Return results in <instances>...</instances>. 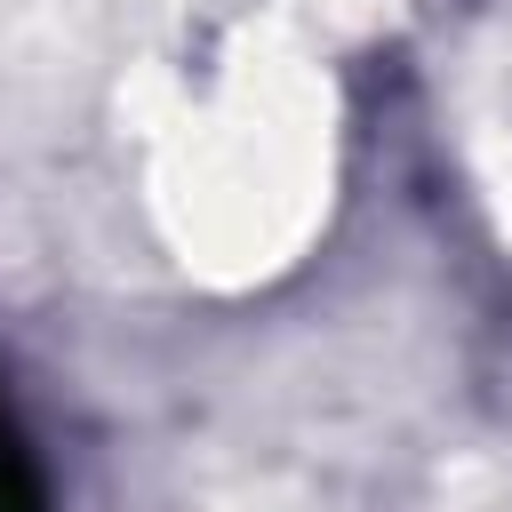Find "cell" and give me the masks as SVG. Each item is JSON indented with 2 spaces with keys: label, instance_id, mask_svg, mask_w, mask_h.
Instances as JSON below:
<instances>
[{
  "label": "cell",
  "instance_id": "cell-1",
  "mask_svg": "<svg viewBox=\"0 0 512 512\" xmlns=\"http://www.w3.org/2000/svg\"><path fill=\"white\" fill-rule=\"evenodd\" d=\"M0 512H48L40 464H32V448H24L16 416H8V400H0Z\"/></svg>",
  "mask_w": 512,
  "mask_h": 512
}]
</instances>
